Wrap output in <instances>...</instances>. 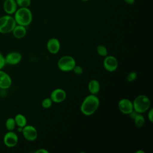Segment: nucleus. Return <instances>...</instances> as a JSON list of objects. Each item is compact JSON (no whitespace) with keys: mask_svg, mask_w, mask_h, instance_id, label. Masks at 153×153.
I'll return each mask as SVG.
<instances>
[{"mask_svg":"<svg viewBox=\"0 0 153 153\" xmlns=\"http://www.w3.org/2000/svg\"><path fill=\"white\" fill-rule=\"evenodd\" d=\"M17 5L19 7L29 8L31 4V0H16Z\"/></svg>","mask_w":153,"mask_h":153,"instance_id":"21","label":"nucleus"},{"mask_svg":"<svg viewBox=\"0 0 153 153\" xmlns=\"http://www.w3.org/2000/svg\"><path fill=\"white\" fill-rule=\"evenodd\" d=\"M3 8L8 15H11L15 13L18 6L16 0H5L3 3Z\"/></svg>","mask_w":153,"mask_h":153,"instance_id":"12","label":"nucleus"},{"mask_svg":"<svg viewBox=\"0 0 153 153\" xmlns=\"http://www.w3.org/2000/svg\"><path fill=\"white\" fill-rule=\"evenodd\" d=\"M148 118L151 123L153 122V109L152 108H151L149 110L148 113Z\"/></svg>","mask_w":153,"mask_h":153,"instance_id":"27","label":"nucleus"},{"mask_svg":"<svg viewBox=\"0 0 153 153\" xmlns=\"http://www.w3.org/2000/svg\"><path fill=\"white\" fill-rule=\"evenodd\" d=\"M52 103H53V101L51 100V99H50V97L49 98H45L42 101V103H41V105L44 108H49L52 105Z\"/></svg>","mask_w":153,"mask_h":153,"instance_id":"22","label":"nucleus"},{"mask_svg":"<svg viewBox=\"0 0 153 153\" xmlns=\"http://www.w3.org/2000/svg\"><path fill=\"white\" fill-rule=\"evenodd\" d=\"M66 97V93L62 88H56L50 94V99L54 103H61Z\"/></svg>","mask_w":153,"mask_h":153,"instance_id":"9","label":"nucleus"},{"mask_svg":"<svg viewBox=\"0 0 153 153\" xmlns=\"http://www.w3.org/2000/svg\"><path fill=\"white\" fill-rule=\"evenodd\" d=\"M12 32L15 38L17 39H22L26 35L27 30L26 26L17 24L14 29L13 30Z\"/></svg>","mask_w":153,"mask_h":153,"instance_id":"15","label":"nucleus"},{"mask_svg":"<svg viewBox=\"0 0 153 153\" xmlns=\"http://www.w3.org/2000/svg\"><path fill=\"white\" fill-rule=\"evenodd\" d=\"M5 64L6 63L5 62V58L0 52V70H1L4 68Z\"/></svg>","mask_w":153,"mask_h":153,"instance_id":"26","label":"nucleus"},{"mask_svg":"<svg viewBox=\"0 0 153 153\" xmlns=\"http://www.w3.org/2000/svg\"><path fill=\"white\" fill-rule=\"evenodd\" d=\"M47 48L51 54H57L60 50V43L59 41L56 38H50L47 41Z\"/></svg>","mask_w":153,"mask_h":153,"instance_id":"11","label":"nucleus"},{"mask_svg":"<svg viewBox=\"0 0 153 153\" xmlns=\"http://www.w3.org/2000/svg\"><path fill=\"white\" fill-rule=\"evenodd\" d=\"M133 120H134L135 126L137 127H142L145 122V120L143 115L140 113H137Z\"/></svg>","mask_w":153,"mask_h":153,"instance_id":"18","label":"nucleus"},{"mask_svg":"<svg viewBox=\"0 0 153 153\" xmlns=\"http://www.w3.org/2000/svg\"><path fill=\"white\" fill-rule=\"evenodd\" d=\"M150 105V99L148 96L144 94L137 96L133 102V109L140 114L147 111L149 109Z\"/></svg>","mask_w":153,"mask_h":153,"instance_id":"3","label":"nucleus"},{"mask_svg":"<svg viewBox=\"0 0 153 153\" xmlns=\"http://www.w3.org/2000/svg\"><path fill=\"white\" fill-rule=\"evenodd\" d=\"M104 68L108 72L115 71L118 66L117 58L113 56H106L103 62Z\"/></svg>","mask_w":153,"mask_h":153,"instance_id":"6","label":"nucleus"},{"mask_svg":"<svg viewBox=\"0 0 153 153\" xmlns=\"http://www.w3.org/2000/svg\"><path fill=\"white\" fill-rule=\"evenodd\" d=\"M8 16L9 15H5V16H1L0 17V30L4 27V26L5 25L7 22V20H8Z\"/></svg>","mask_w":153,"mask_h":153,"instance_id":"24","label":"nucleus"},{"mask_svg":"<svg viewBox=\"0 0 153 153\" xmlns=\"http://www.w3.org/2000/svg\"><path fill=\"white\" fill-rule=\"evenodd\" d=\"M14 14V18L17 25L27 26L32 21V13L29 8L19 7Z\"/></svg>","mask_w":153,"mask_h":153,"instance_id":"2","label":"nucleus"},{"mask_svg":"<svg viewBox=\"0 0 153 153\" xmlns=\"http://www.w3.org/2000/svg\"><path fill=\"white\" fill-rule=\"evenodd\" d=\"M18 136L13 131H8L4 136V144L10 148L15 146L18 143Z\"/></svg>","mask_w":153,"mask_h":153,"instance_id":"8","label":"nucleus"},{"mask_svg":"<svg viewBox=\"0 0 153 153\" xmlns=\"http://www.w3.org/2000/svg\"><path fill=\"white\" fill-rule=\"evenodd\" d=\"M88 89L90 94L96 95L100 91V85L99 82L96 79H91L88 84Z\"/></svg>","mask_w":153,"mask_h":153,"instance_id":"16","label":"nucleus"},{"mask_svg":"<svg viewBox=\"0 0 153 153\" xmlns=\"http://www.w3.org/2000/svg\"><path fill=\"white\" fill-rule=\"evenodd\" d=\"M49 151L44 148H40L35 151V153H48Z\"/></svg>","mask_w":153,"mask_h":153,"instance_id":"28","label":"nucleus"},{"mask_svg":"<svg viewBox=\"0 0 153 153\" xmlns=\"http://www.w3.org/2000/svg\"><path fill=\"white\" fill-rule=\"evenodd\" d=\"M16 126L14 118H8L5 121V127L8 131H13Z\"/></svg>","mask_w":153,"mask_h":153,"instance_id":"19","label":"nucleus"},{"mask_svg":"<svg viewBox=\"0 0 153 153\" xmlns=\"http://www.w3.org/2000/svg\"><path fill=\"white\" fill-rule=\"evenodd\" d=\"M17 23L16 22V20L14 17H12L10 15H9L7 22L5 25L4 26V27L0 30V33L5 34V33H8L12 32L13 30L14 29Z\"/></svg>","mask_w":153,"mask_h":153,"instance_id":"14","label":"nucleus"},{"mask_svg":"<svg viewBox=\"0 0 153 153\" xmlns=\"http://www.w3.org/2000/svg\"><path fill=\"white\" fill-rule=\"evenodd\" d=\"M124 2L126 3V4H128V5H132V4H133L134 2H135V1L136 0H124Z\"/></svg>","mask_w":153,"mask_h":153,"instance_id":"29","label":"nucleus"},{"mask_svg":"<svg viewBox=\"0 0 153 153\" xmlns=\"http://www.w3.org/2000/svg\"><path fill=\"white\" fill-rule=\"evenodd\" d=\"M75 65L76 62L74 58L68 55L61 57L57 62V66L59 69L63 72H70L72 71Z\"/></svg>","mask_w":153,"mask_h":153,"instance_id":"4","label":"nucleus"},{"mask_svg":"<svg viewBox=\"0 0 153 153\" xmlns=\"http://www.w3.org/2000/svg\"><path fill=\"white\" fill-rule=\"evenodd\" d=\"M99 103L100 101L99 98L96 95L90 94L82 101L80 107L81 112L84 115H91L97 109Z\"/></svg>","mask_w":153,"mask_h":153,"instance_id":"1","label":"nucleus"},{"mask_svg":"<svg viewBox=\"0 0 153 153\" xmlns=\"http://www.w3.org/2000/svg\"><path fill=\"white\" fill-rule=\"evenodd\" d=\"M118 107L123 114L128 115L133 110V102L128 99H121L118 102Z\"/></svg>","mask_w":153,"mask_h":153,"instance_id":"7","label":"nucleus"},{"mask_svg":"<svg viewBox=\"0 0 153 153\" xmlns=\"http://www.w3.org/2000/svg\"><path fill=\"white\" fill-rule=\"evenodd\" d=\"M5 58V62L6 64L10 65H15L20 62L22 59L21 54L17 51H13L9 53Z\"/></svg>","mask_w":153,"mask_h":153,"instance_id":"10","label":"nucleus"},{"mask_svg":"<svg viewBox=\"0 0 153 153\" xmlns=\"http://www.w3.org/2000/svg\"><path fill=\"white\" fill-rule=\"evenodd\" d=\"M97 53L102 57H106L108 55V50L103 45H99L96 48Z\"/></svg>","mask_w":153,"mask_h":153,"instance_id":"20","label":"nucleus"},{"mask_svg":"<svg viewBox=\"0 0 153 153\" xmlns=\"http://www.w3.org/2000/svg\"><path fill=\"white\" fill-rule=\"evenodd\" d=\"M137 73L134 71H132L130 72L127 75V80L128 82H133L137 78Z\"/></svg>","mask_w":153,"mask_h":153,"instance_id":"23","label":"nucleus"},{"mask_svg":"<svg viewBox=\"0 0 153 153\" xmlns=\"http://www.w3.org/2000/svg\"><path fill=\"white\" fill-rule=\"evenodd\" d=\"M22 133L25 139L28 141H34L38 137V131L35 127L31 125H26L22 128Z\"/></svg>","mask_w":153,"mask_h":153,"instance_id":"5","label":"nucleus"},{"mask_svg":"<svg viewBox=\"0 0 153 153\" xmlns=\"http://www.w3.org/2000/svg\"><path fill=\"white\" fill-rule=\"evenodd\" d=\"M12 80L10 76L4 71L0 70V88L7 89L10 87Z\"/></svg>","mask_w":153,"mask_h":153,"instance_id":"13","label":"nucleus"},{"mask_svg":"<svg viewBox=\"0 0 153 153\" xmlns=\"http://www.w3.org/2000/svg\"><path fill=\"white\" fill-rule=\"evenodd\" d=\"M72 71L76 75H81L83 72V69H82V67L79 66V65H76L74 66Z\"/></svg>","mask_w":153,"mask_h":153,"instance_id":"25","label":"nucleus"},{"mask_svg":"<svg viewBox=\"0 0 153 153\" xmlns=\"http://www.w3.org/2000/svg\"><path fill=\"white\" fill-rule=\"evenodd\" d=\"M136 153H145V151L142 150H138L136 152Z\"/></svg>","mask_w":153,"mask_h":153,"instance_id":"30","label":"nucleus"},{"mask_svg":"<svg viewBox=\"0 0 153 153\" xmlns=\"http://www.w3.org/2000/svg\"><path fill=\"white\" fill-rule=\"evenodd\" d=\"M82 1H90V0H81Z\"/></svg>","mask_w":153,"mask_h":153,"instance_id":"31","label":"nucleus"},{"mask_svg":"<svg viewBox=\"0 0 153 153\" xmlns=\"http://www.w3.org/2000/svg\"><path fill=\"white\" fill-rule=\"evenodd\" d=\"M16 126H17L19 127L23 128L26 125H27V119L23 114H17L15 117L14 118Z\"/></svg>","mask_w":153,"mask_h":153,"instance_id":"17","label":"nucleus"}]
</instances>
